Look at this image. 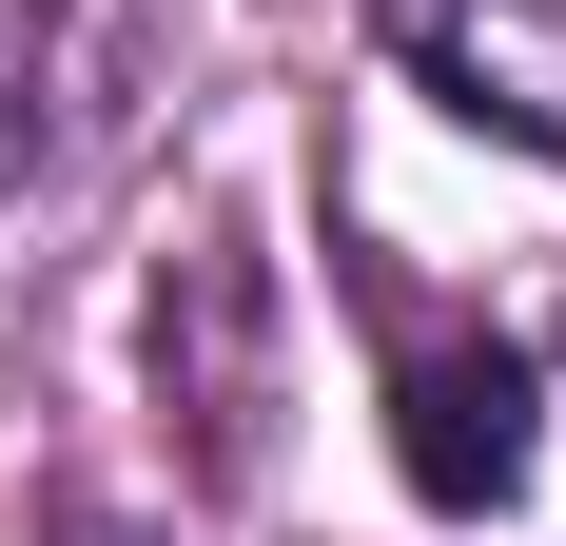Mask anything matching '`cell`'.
<instances>
[{
	"label": "cell",
	"mask_w": 566,
	"mask_h": 546,
	"mask_svg": "<svg viewBox=\"0 0 566 546\" xmlns=\"http://www.w3.org/2000/svg\"><path fill=\"white\" fill-rule=\"evenodd\" d=\"M20 176H40V20L0 0V196H20Z\"/></svg>",
	"instance_id": "cell-3"
},
{
	"label": "cell",
	"mask_w": 566,
	"mask_h": 546,
	"mask_svg": "<svg viewBox=\"0 0 566 546\" xmlns=\"http://www.w3.org/2000/svg\"><path fill=\"white\" fill-rule=\"evenodd\" d=\"M391 59L469 137H509V157H566V0H410Z\"/></svg>",
	"instance_id": "cell-1"
},
{
	"label": "cell",
	"mask_w": 566,
	"mask_h": 546,
	"mask_svg": "<svg viewBox=\"0 0 566 546\" xmlns=\"http://www.w3.org/2000/svg\"><path fill=\"white\" fill-rule=\"evenodd\" d=\"M391 449L430 507H509L527 489V351H410L391 371Z\"/></svg>",
	"instance_id": "cell-2"
}]
</instances>
